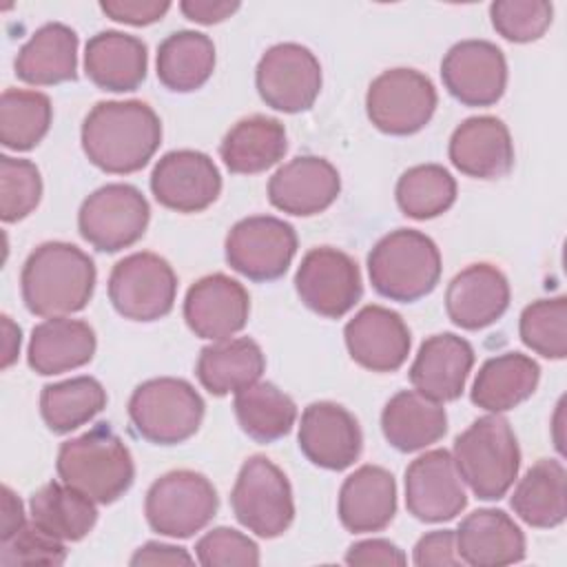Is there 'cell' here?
<instances>
[{"instance_id": "ffe728a7", "label": "cell", "mask_w": 567, "mask_h": 567, "mask_svg": "<svg viewBox=\"0 0 567 567\" xmlns=\"http://www.w3.org/2000/svg\"><path fill=\"white\" fill-rule=\"evenodd\" d=\"M346 348L354 363L370 372H396L410 354V328L385 306H363L343 328Z\"/></svg>"}, {"instance_id": "e0dca14e", "label": "cell", "mask_w": 567, "mask_h": 567, "mask_svg": "<svg viewBox=\"0 0 567 567\" xmlns=\"http://www.w3.org/2000/svg\"><path fill=\"white\" fill-rule=\"evenodd\" d=\"M248 315V290L224 272L197 279L184 297V321L199 339H230L246 328Z\"/></svg>"}, {"instance_id": "d6986e66", "label": "cell", "mask_w": 567, "mask_h": 567, "mask_svg": "<svg viewBox=\"0 0 567 567\" xmlns=\"http://www.w3.org/2000/svg\"><path fill=\"white\" fill-rule=\"evenodd\" d=\"M467 505V494L454 467L452 452L430 450L405 470V507L423 523L452 520Z\"/></svg>"}, {"instance_id": "8fae6325", "label": "cell", "mask_w": 567, "mask_h": 567, "mask_svg": "<svg viewBox=\"0 0 567 567\" xmlns=\"http://www.w3.org/2000/svg\"><path fill=\"white\" fill-rule=\"evenodd\" d=\"M436 102V89L425 73L396 66L370 82L365 113L381 133L412 135L432 120Z\"/></svg>"}, {"instance_id": "681fc988", "label": "cell", "mask_w": 567, "mask_h": 567, "mask_svg": "<svg viewBox=\"0 0 567 567\" xmlns=\"http://www.w3.org/2000/svg\"><path fill=\"white\" fill-rule=\"evenodd\" d=\"M128 563L133 567H140V565H193L195 558L184 547L148 540L135 549V554L131 556Z\"/></svg>"}, {"instance_id": "4fadbf2b", "label": "cell", "mask_w": 567, "mask_h": 567, "mask_svg": "<svg viewBox=\"0 0 567 567\" xmlns=\"http://www.w3.org/2000/svg\"><path fill=\"white\" fill-rule=\"evenodd\" d=\"M255 86L266 106L281 113H301L319 97L321 64L308 47L281 42L259 58Z\"/></svg>"}, {"instance_id": "30bf717a", "label": "cell", "mask_w": 567, "mask_h": 567, "mask_svg": "<svg viewBox=\"0 0 567 567\" xmlns=\"http://www.w3.org/2000/svg\"><path fill=\"white\" fill-rule=\"evenodd\" d=\"M177 277L173 266L155 252H133L109 275V299L117 315L131 321H157L175 306Z\"/></svg>"}, {"instance_id": "f6af8a7d", "label": "cell", "mask_w": 567, "mask_h": 567, "mask_svg": "<svg viewBox=\"0 0 567 567\" xmlns=\"http://www.w3.org/2000/svg\"><path fill=\"white\" fill-rule=\"evenodd\" d=\"M197 563L204 567H255L259 565V547L246 534L233 527H215L195 545Z\"/></svg>"}, {"instance_id": "cb8c5ba5", "label": "cell", "mask_w": 567, "mask_h": 567, "mask_svg": "<svg viewBox=\"0 0 567 567\" xmlns=\"http://www.w3.org/2000/svg\"><path fill=\"white\" fill-rule=\"evenodd\" d=\"M509 306V281L492 264L478 261L463 268L447 284L445 312L463 330H481L505 315Z\"/></svg>"}, {"instance_id": "4dcf8cb0", "label": "cell", "mask_w": 567, "mask_h": 567, "mask_svg": "<svg viewBox=\"0 0 567 567\" xmlns=\"http://www.w3.org/2000/svg\"><path fill=\"white\" fill-rule=\"evenodd\" d=\"M264 370L266 357L259 343L248 337L210 341L202 348L195 363V374L202 388L213 396L235 394L257 383Z\"/></svg>"}, {"instance_id": "2e32d148", "label": "cell", "mask_w": 567, "mask_h": 567, "mask_svg": "<svg viewBox=\"0 0 567 567\" xmlns=\"http://www.w3.org/2000/svg\"><path fill=\"white\" fill-rule=\"evenodd\" d=\"M151 193L168 210L202 213L217 202L221 175L206 153L179 148L157 159L151 173Z\"/></svg>"}, {"instance_id": "5bb4252c", "label": "cell", "mask_w": 567, "mask_h": 567, "mask_svg": "<svg viewBox=\"0 0 567 567\" xmlns=\"http://www.w3.org/2000/svg\"><path fill=\"white\" fill-rule=\"evenodd\" d=\"M295 290L306 308L339 319L361 299L363 284L357 261L332 246H319L303 255L295 272Z\"/></svg>"}, {"instance_id": "c3c4849f", "label": "cell", "mask_w": 567, "mask_h": 567, "mask_svg": "<svg viewBox=\"0 0 567 567\" xmlns=\"http://www.w3.org/2000/svg\"><path fill=\"white\" fill-rule=\"evenodd\" d=\"M346 563L354 567H370V565H405V554L385 538H368L350 545L346 551Z\"/></svg>"}, {"instance_id": "7402d4cb", "label": "cell", "mask_w": 567, "mask_h": 567, "mask_svg": "<svg viewBox=\"0 0 567 567\" xmlns=\"http://www.w3.org/2000/svg\"><path fill=\"white\" fill-rule=\"evenodd\" d=\"M456 171L474 179H501L514 166V142L503 120L476 115L463 120L447 146Z\"/></svg>"}, {"instance_id": "ba28073f", "label": "cell", "mask_w": 567, "mask_h": 567, "mask_svg": "<svg viewBox=\"0 0 567 567\" xmlns=\"http://www.w3.org/2000/svg\"><path fill=\"white\" fill-rule=\"evenodd\" d=\"M217 489L195 470H173L153 481L144 498V514L153 532L168 538H188L202 532L217 514Z\"/></svg>"}, {"instance_id": "e575fe53", "label": "cell", "mask_w": 567, "mask_h": 567, "mask_svg": "<svg viewBox=\"0 0 567 567\" xmlns=\"http://www.w3.org/2000/svg\"><path fill=\"white\" fill-rule=\"evenodd\" d=\"M157 80L175 93L202 89L215 71V44L206 33L182 29L157 47Z\"/></svg>"}, {"instance_id": "7dc6e473", "label": "cell", "mask_w": 567, "mask_h": 567, "mask_svg": "<svg viewBox=\"0 0 567 567\" xmlns=\"http://www.w3.org/2000/svg\"><path fill=\"white\" fill-rule=\"evenodd\" d=\"M414 565L419 567H456V534L452 529H434L423 534L414 545Z\"/></svg>"}, {"instance_id": "f5cc1de1", "label": "cell", "mask_w": 567, "mask_h": 567, "mask_svg": "<svg viewBox=\"0 0 567 567\" xmlns=\"http://www.w3.org/2000/svg\"><path fill=\"white\" fill-rule=\"evenodd\" d=\"M20 343H22L20 326H16L9 315H2V361H0L2 370H7L18 361Z\"/></svg>"}, {"instance_id": "1f68e13d", "label": "cell", "mask_w": 567, "mask_h": 567, "mask_svg": "<svg viewBox=\"0 0 567 567\" xmlns=\"http://www.w3.org/2000/svg\"><path fill=\"white\" fill-rule=\"evenodd\" d=\"M381 432L399 452H419L447 432L445 408L416 390L396 392L381 412Z\"/></svg>"}, {"instance_id": "f35d334b", "label": "cell", "mask_w": 567, "mask_h": 567, "mask_svg": "<svg viewBox=\"0 0 567 567\" xmlns=\"http://www.w3.org/2000/svg\"><path fill=\"white\" fill-rule=\"evenodd\" d=\"M53 106L49 95L27 89H4L0 97V142L11 151H31L49 133Z\"/></svg>"}, {"instance_id": "8d00e7d4", "label": "cell", "mask_w": 567, "mask_h": 567, "mask_svg": "<svg viewBox=\"0 0 567 567\" xmlns=\"http://www.w3.org/2000/svg\"><path fill=\"white\" fill-rule=\"evenodd\" d=\"M233 410L239 427L257 443H272L286 436L297 421L295 401L268 381H257L235 392Z\"/></svg>"}, {"instance_id": "8992f818", "label": "cell", "mask_w": 567, "mask_h": 567, "mask_svg": "<svg viewBox=\"0 0 567 567\" xmlns=\"http://www.w3.org/2000/svg\"><path fill=\"white\" fill-rule=\"evenodd\" d=\"M204 399L184 379L157 377L140 383L128 399L135 432L153 445H179L204 421Z\"/></svg>"}, {"instance_id": "9a60e30c", "label": "cell", "mask_w": 567, "mask_h": 567, "mask_svg": "<svg viewBox=\"0 0 567 567\" xmlns=\"http://www.w3.org/2000/svg\"><path fill=\"white\" fill-rule=\"evenodd\" d=\"M447 93L465 106H492L507 86V60L489 40H461L441 62Z\"/></svg>"}, {"instance_id": "74e56055", "label": "cell", "mask_w": 567, "mask_h": 567, "mask_svg": "<svg viewBox=\"0 0 567 567\" xmlns=\"http://www.w3.org/2000/svg\"><path fill=\"white\" fill-rule=\"evenodd\" d=\"M106 408V390L93 377L49 383L40 392V414L53 434H69Z\"/></svg>"}, {"instance_id": "f1b7e54d", "label": "cell", "mask_w": 567, "mask_h": 567, "mask_svg": "<svg viewBox=\"0 0 567 567\" xmlns=\"http://www.w3.org/2000/svg\"><path fill=\"white\" fill-rule=\"evenodd\" d=\"M18 80L53 86L78 75V33L62 22H47L20 47L13 62Z\"/></svg>"}, {"instance_id": "6da1fadb", "label": "cell", "mask_w": 567, "mask_h": 567, "mask_svg": "<svg viewBox=\"0 0 567 567\" xmlns=\"http://www.w3.org/2000/svg\"><path fill=\"white\" fill-rule=\"evenodd\" d=\"M80 140L93 166L128 175L142 171L159 148L162 122L142 100H106L86 113Z\"/></svg>"}, {"instance_id": "5b68a950", "label": "cell", "mask_w": 567, "mask_h": 567, "mask_svg": "<svg viewBox=\"0 0 567 567\" xmlns=\"http://www.w3.org/2000/svg\"><path fill=\"white\" fill-rule=\"evenodd\" d=\"M368 275L381 297L412 303L436 288L441 279V252L425 233L396 228L372 246Z\"/></svg>"}, {"instance_id": "d6a6232c", "label": "cell", "mask_w": 567, "mask_h": 567, "mask_svg": "<svg viewBox=\"0 0 567 567\" xmlns=\"http://www.w3.org/2000/svg\"><path fill=\"white\" fill-rule=\"evenodd\" d=\"M288 148L286 128L268 115L239 120L221 140L219 157L235 175H257L275 166Z\"/></svg>"}, {"instance_id": "d590c367", "label": "cell", "mask_w": 567, "mask_h": 567, "mask_svg": "<svg viewBox=\"0 0 567 567\" xmlns=\"http://www.w3.org/2000/svg\"><path fill=\"white\" fill-rule=\"evenodd\" d=\"M31 520L60 540H82L97 523L95 501L58 481L42 485L29 501Z\"/></svg>"}, {"instance_id": "52a82bcc", "label": "cell", "mask_w": 567, "mask_h": 567, "mask_svg": "<svg viewBox=\"0 0 567 567\" xmlns=\"http://www.w3.org/2000/svg\"><path fill=\"white\" fill-rule=\"evenodd\" d=\"M230 507L235 518L259 538H277L295 520L288 476L261 454L248 456L239 467L230 492Z\"/></svg>"}, {"instance_id": "7bdbcfd3", "label": "cell", "mask_w": 567, "mask_h": 567, "mask_svg": "<svg viewBox=\"0 0 567 567\" xmlns=\"http://www.w3.org/2000/svg\"><path fill=\"white\" fill-rule=\"evenodd\" d=\"M492 27L509 42L540 40L551 24L554 4L547 0H498L489 4Z\"/></svg>"}, {"instance_id": "b9f144b4", "label": "cell", "mask_w": 567, "mask_h": 567, "mask_svg": "<svg viewBox=\"0 0 567 567\" xmlns=\"http://www.w3.org/2000/svg\"><path fill=\"white\" fill-rule=\"evenodd\" d=\"M42 199V177L31 159L0 157V219L4 224L29 217Z\"/></svg>"}, {"instance_id": "277c9868", "label": "cell", "mask_w": 567, "mask_h": 567, "mask_svg": "<svg viewBox=\"0 0 567 567\" xmlns=\"http://www.w3.org/2000/svg\"><path fill=\"white\" fill-rule=\"evenodd\" d=\"M452 461L461 481L476 498H503L520 467V450L509 421L501 414H485L472 421V425L456 436Z\"/></svg>"}, {"instance_id": "bcb514c9", "label": "cell", "mask_w": 567, "mask_h": 567, "mask_svg": "<svg viewBox=\"0 0 567 567\" xmlns=\"http://www.w3.org/2000/svg\"><path fill=\"white\" fill-rule=\"evenodd\" d=\"M100 9L106 18L131 24V27H146L159 22L166 11L171 9L168 0H102Z\"/></svg>"}, {"instance_id": "f546056e", "label": "cell", "mask_w": 567, "mask_h": 567, "mask_svg": "<svg viewBox=\"0 0 567 567\" xmlns=\"http://www.w3.org/2000/svg\"><path fill=\"white\" fill-rule=\"evenodd\" d=\"M540 381L538 363L523 352H505L487 359L472 383L470 399L489 414H503L527 401Z\"/></svg>"}, {"instance_id": "603a6c76", "label": "cell", "mask_w": 567, "mask_h": 567, "mask_svg": "<svg viewBox=\"0 0 567 567\" xmlns=\"http://www.w3.org/2000/svg\"><path fill=\"white\" fill-rule=\"evenodd\" d=\"M474 365V348L454 332L427 337L410 365L414 390L436 403L456 401Z\"/></svg>"}, {"instance_id": "44dd1931", "label": "cell", "mask_w": 567, "mask_h": 567, "mask_svg": "<svg viewBox=\"0 0 567 567\" xmlns=\"http://www.w3.org/2000/svg\"><path fill=\"white\" fill-rule=\"evenodd\" d=\"M339 190V171L317 155H299L286 162L268 182L270 204L277 210L297 217L323 213L334 204Z\"/></svg>"}, {"instance_id": "d4e9b609", "label": "cell", "mask_w": 567, "mask_h": 567, "mask_svg": "<svg viewBox=\"0 0 567 567\" xmlns=\"http://www.w3.org/2000/svg\"><path fill=\"white\" fill-rule=\"evenodd\" d=\"M456 534V554L472 567H501L525 558V534L503 509H474Z\"/></svg>"}, {"instance_id": "83f0119b", "label": "cell", "mask_w": 567, "mask_h": 567, "mask_svg": "<svg viewBox=\"0 0 567 567\" xmlns=\"http://www.w3.org/2000/svg\"><path fill=\"white\" fill-rule=\"evenodd\" d=\"M95 348V332L86 321L53 317L31 330L27 361L33 372L51 377L86 365Z\"/></svg>"}, {"instance_id": "3957f363", "label": "cell", "mask_w": 567, "mask_h": 567, "mask_svg": "<svg viewBox=\"0 0 567 567\" xmlns=\"http://www.w3.org/2000/svg\"><path fill=\"white\" fill-rule=\"evenodd\" d=\"M62 483L100 505L115 503L135 478V463L126 443L106 423L64 441L55 461Z\"/></svg>"}, {"instance_id": "484cf974", "label": "cell", "mask_w": 567, "mask_h": 567, "mask_svg": "<svg viewBox=\"0 0 567 567\" xmlns=\"http://www.w3.org/2000/svg\"><path fill=\"white\" fill-rule=\"evenodd\" d=\"M339 520L352 534L385 529L396 514V483L381 465H361L339 489Z\"/></svg>"}, {"instance_id": "f907efd6", "label": "cell", "mask_w": 567, "mask_h": 567, "mask_svg": "<svg viewBox=\"0 0 567 567\" xmlns=\"http://www.w3.org/2000/svg\"><path fill=\"white\" fill-rule=\"evenodd\" d=\"M179 9H182V13L190 22L217 24V22H224L226 18H230L239 9V2H228V0H221V2H213V0H184V2H179Z\"/></svg>"}, {"instance_id": "4316f807", "label": "cell", "mask_w": 567, "mask_h": 567, "mask_svg": "<svg viewBox=\"0 0 567 567\" xmlns=\"http://www.w3.org/2000/svg\"><path fill=\"white\" fill-rule=\"evenodd\" d=\"M148 66L146 44L124 31H100L84 47V73L102 91H135Z\"/></svg>"}, {"instance_id": "836d02e7", "label": "cell", "mask_w": 567, "mask_h": 567, "mask_svg": "<svg viewBox=\"0 0 567 567\" xmlns=\"http://www.w3.org/2000/svg\"><path fill=\"white\" fill-rule=\"evenodd\" d=\"M514 514L529 527L549 529L567 516V472L556 458L536 461L512 494Z\"/></svg>"}, {"instance_id": "ee69618b", "label": "cell", "mask_w": 567, "mask_h": 567, "mask_svg": "<svg viewBox=\"0 0 567 567\" xmlns=\"http://www.w3.org/2000/svg\"><path fill=\"white\" fill-rule=\"evenodd\" d=\"M66 560L64 540L51 536L33 520L31 525H22L13 536L0 540V565H49L58 567Z\"/></svg>"}, {"instance_id": "816d5d0a", "label": "cell", "mask_w": 567, "mask_h": 567, "mask_svg": "<svg viewBox=\"0 0 567 567\" xmlns=\"http://www.w3.org/2000/svg\"><path fill=\"white\" fill-rule=\"evenodd\" d=\"M22 501L9 485H2V516H0V540L13 536L24 525Z\"/></svg>"}, {"instance_id": "60d3db41", "label": "cell", "mask_w": 567, "mask_h": 567, "mask_svg": "<svg viewBox=\"0 0 567 567\" xmlns=\"http://www.w3.org/2000/svg\"><path fill=\"white\" fill-rule=\"evenodd\" d=\"M520 341L545 359L567 357V299L551 297L538 299L520 312L518 321Z\"/></svg>"}, {"instance_id": "7a4b0ae2", "label": "cell", "mask_w": 567, "mask_h": 567, "mask_svg": "<svg viewBox=\"0 0 567 567\" xmlns=\"http://www.w3.org/2000/svg\"><path fill=\"white\" fill-rule=\"evenodd\" d=\"M95 277V264L82 248L66 241H44L31 250L22 266V301L35 317H69L86 308Z\"/></svg>"}, {"instance_id": "7c38bea8", "label": "cell", "mask_w": 567, "mask_h": 567, "mask_svg": "<svg viewBox=\"0 0 567 567\" xmlns=\"http://www.w3.org/2000/svg\"><path fill=\"white\" fill-rule=\"evenodd\" d=\"M226 261L250 281L279 279L297 255L295 228L272 215L239 219L226 235Z\"/></svg>"}, {"instance_id": "9c48e42d", "label": "cell", "mask_w": 567, "mask_h": 567, "mask_svg": "<svg viewBox=\"0 0 567 567\" xmlns=\"http://www.w3.org/2000/svg\"><path fill=\"white\" fill-rule=\"evenodd\" d=\"M146 197L131 184H106L93 190L78 210V230L100 252L137 244L148 226Z\"/></svg>"}, {"instance_id": "ab89813d", "label": "cell", "mask_w": 567, "mask_h": 567, "mask_svg": "<svg viewBox=\"0 0 567 567\" xmlns=\"http://www.w3.org/2000/svg\"><path fill=\"white\" fill-rule=\"evenodd\" d=\"M394 195L403 215L432 219L456 202V179L441 164H419L399 177Z\"/></svg>"}, {"instance_id": "ac0fdd59", "label": "cell", "mask_w": 567, "mask_h": 567, "mask_svg": "<svg viewBox=\"0 0 567 567\" xmlns=\"http://www.w3.org/2000/svg\"><path fill=\"white\" fill-rule=\"evenodd\" d=\"M297 441L312 465L332 472L350 467L363 447L359 421L350 410L332 401H315L303 410Z\"/></svg>"}]
</instances>
